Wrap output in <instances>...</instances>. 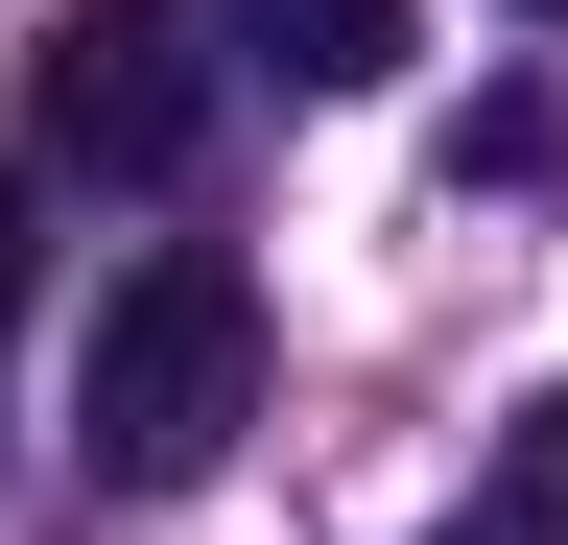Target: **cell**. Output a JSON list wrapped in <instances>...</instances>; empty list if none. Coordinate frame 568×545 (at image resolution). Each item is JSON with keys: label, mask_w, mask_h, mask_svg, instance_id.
<instances>
[{"label": "cell", "mask_w": 568, "mask_h": 545, "mask_svg": "<svg viewBox=\"0 0 568 545\" xmlns=\"http://www.w3.org/2000/svg\"><path fill=\"white\" fill-rule=\"evenodd\" d=\"M237 403H261V285L213 238L119 261V285H95V356H71V451H95L119 498H190V474L237 451Z\"/></svg>", "instance_id": "6da1fadb"}, {"label": "cell", "mask_w": 568, "mask_h": 545, "mask_svg": "<svg viewBox=\"0 0 568 545\" xmlns=\"http://www.w3.org/2000/svg\"><path fill=\"white\" fill-rule=\"evenodd\" d=\"M213 0H48V48H24V119H48V166H95V190H190L213 143Z\"/></svg>", "instance_id": "7a4b0ae2"}, {"label": "cell", "mask_w": 568, "mask_h": 545, "mask_svg": "<svg viewBox=\"0 0 568 545\" xmlns=\"http://www.w3.org/2000/svg\"><path fill=\"white\" fill-rule=\"evenodd\" d=\"M213 48H261L284 95H379L403 72V0H213Z\"/></svg>", "instance_id": "3957f363"}, {"label": "cell", "mask_w": 568, "mask_h": 545, "mask_svg": "<svg viewBox=\"0 0 568 545\" xmlns=\"http://www.w3.org/2000/svg\"><path fill=\"white\" fill-rule=\"evenodd\" d=\"M450 545H568V380L497 427V474H474V522H450Z\"/></svg>", "instance_id": "277c9868"}, {"label": "cell", "mask_w": 568, "mask_h": 545, "mask_svg": "<svg viewBox=\"0 0 568 545\" xmlns=\"http://www.w3.org/2000/svg\"><path fill=\"white\" fill-rule=\"evenodd\" d=\"M24 285H48V214H24V166H0V332H24Z\"/></svg>", "instance_id": "5b68a950"}, {"label": "cell", "mask_w": 568, "mask_h": 545, "mask_svg": "<svg viewBox=\"0 0 568 545\" xmlns=\"http://www.w3.org/2000/svg\"><path fill=\"white\" fill-rule=\"evenodd\" d=\"M521 24H568V0H521Z\"/></svg>", "instance_id": "8992f818"}]
</instances>
